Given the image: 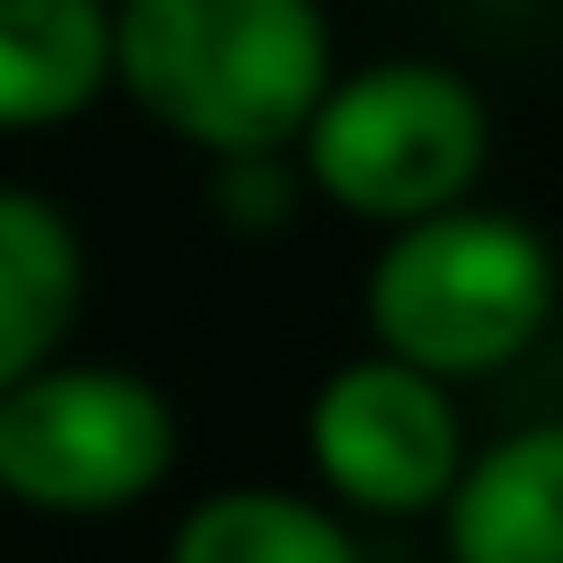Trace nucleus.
Instances as JSON below:
<instances>
[{
  "label": "nucleus",
  "mask_w": 563,
  "mask_h": 563,
  "mask_svg": "<svg viewBox=\"0 0 563 563\" xmlns=\"http://www.w3.org/2000/svg\"><path fill=\"white\" fill-rule=\"evenodd\" d=\"M307 456L323 489L349 497L356 514L415 522L440 514L464 473V422L448 382L398 365V356H356L307 406Z\"/></svg>",
  "instance_id": "5"
},
{
  "label": "nucleus",
  "mask_w": 563,
  "mask_h": 563,
  "mask_svg": "<svg viewBox=\"0 0 563 563\" xmlns=\"http://www.w3.org/2000/svg\"><path fill=\"white\" fill-rule=\"evenodd\" d=\"M108 91V0H0V133L75 124Z\"/></svg>",
  "instance_id": "8"
},
{
  "label": "nucleus",
  "mask_w": 563,
  "mask_h": 563,
  "mask_svg": "<svg viewBox=\"0 0 563 563\" xmlns=\"http://www.w3.org/2000/svg\"><path fill=\"white\" fill-rule=\"evenodd\" d=\"M440 522L456 563H563V415L464 456Z\"/></svg>",
  "instance_id": "6"
},
{
  "label": "nucleus",
  "mask_w": 563,
  "mask_h": 563,
  "mask_svg": "<svg viewBox=\"0 0 563 563\" xmlns=\"http://www.w3.org/2000/svg\"><path fill=\"white\" fill-rule=\"evenodd\" d=\"M108 84L208 158L299 150L332 91L323 0H117Z\"/></svg>",
  "instance_id": "1"
},
{
  "label": "nucleus",
  "mask_w": 563,
  "mask_h": 563,
  "mask_svg": "<svg viewBox=\"0 0 563 563\" xmlns=\"http://www.w3.org/2000/svg\"><path fill=\"white\" fill-rule=\"evenodd\" d=\"M175 398L124 365H42L0 389V497L25 514H124L175 473Z\"/></svg>",
  "instance_id": "4"
},
{
  "label": "nucleus",
  "mask_w": 563,
  "mask_h": 563,
  "mask_svg": "<svg viewBox=\"0 0 563 563\" xmlns=\"http://www.w3.org/2000/svg\"><path fill=\"white\" fill-rule=\"evenodd\" d=\"M489 166V100L440 58H382L332 75L299 133V183L365 224H422L464 208Z\"/></svg>",
  "instance_id": "3"
},
{
  "label": "nucleus",
  "mask_w": 563,
  "mask_h": 563,
  "mask_svg": "<svg viewBox=\"0 0 563 563\" xmlns=\"http://www.w3.org/2000/svg\"><path fill=\"white\" fill-rule=\"evenodd\" d=\"M84 307V241L67 208L0 183V389L58 365Z\"/></svg>",
  "instance_id": "7"
},
{
  "label": "nucleus",
  "mask_w": 563,
  "mask_h": 563,
  "mask_svg": "<svg viewBox=\"0 0 563 563\" xmlns=\"http://www.w3.org/2000/svg\"><path fill=\"white\" fill-rule=\"evenodd\" d=\"M166 563H365L340 514L290 489H216L175 522Z\"/></svg>",
  "instance_id": "9"
},
{
  "label": "nucleus",
  "mask_w": 563,
  "mask_h": 563,
  "mask_svg": "<svg viewBox=\"0 0 563 563\" xmlns=\"http://www.w3.org/2000/svg\"><path fill=\"white\" fill-rule=\"evenodd\" d=\"M563 265L547 232L514 208H440L398 224L365 265V323L373 349L431 382H481L530 356L555 323Z\"/></svg>",
  "instance_id": "2"
},
{
  "label": "nucleus",
  "mask_w": 563,
  "mask_h": 563,
  "mask_svg": "<svg viewBox=\"0 0 563 563\" xmlns=\"http://www.w3.org/2000/svg\"><path fill=\"white\" fill-rule=\"evenodd\" d=\"M299 158L265 150V158H208V208L232 232H282L299 216Z\"/></svg>",
  "instance_id": "10"
}]
</instances>
